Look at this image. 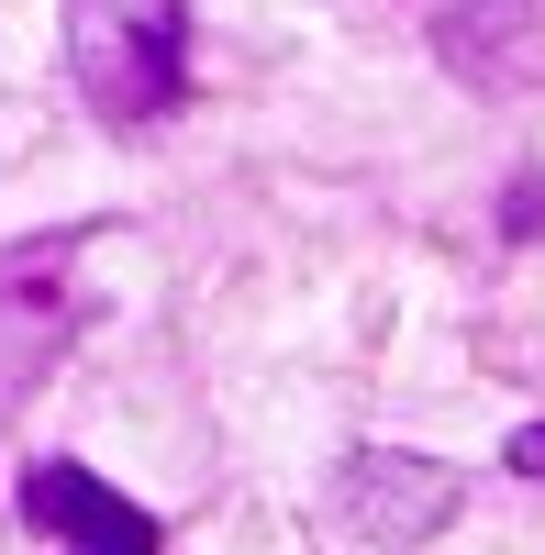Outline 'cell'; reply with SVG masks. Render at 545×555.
Masks as SVG:
<instances>
[{
    "label": "cell",
    "mask_w": 545,
    "mask_h": 555,
    "mask_svg": "<svg viewBox=\"0 0 545 555\" xmlns=\"http://www.w3.org/2000/svg\"><path fill=\"white\" fill-rule=\"evenodd\" d=\"M67 78L101 122H167L190 101V0H67Z\"/></svg>",
    "instance_id": "cell-1"
},
{
    "label": "cell",
    "mask_w": 545,
    "mask_h": 555,
    "mask_svg": "<svg viewBox=\"0 0 545 555\" xmlns=\"http://www.w3.org/2000/svg\"><path fill=\"white\" fill-rule=\"evenodd\" d=\"M78 245L89 234H23V245H0V434L23 423V400L56 378V356H67Z\"/></svg>",
    "instance_id": "cell-2"
},
{
    "label": "cell",
    "mask_w": 545,
    "mask_h": 555,
    "mask_svg": "<svg viewBox=\"0 0 545 555\" xmlns=\"http://www.w3.org/2000/svg\"><path fill=\"white\" fill-rule=\"evenodd\" d=\"M457 512H468L457 467H445V455H413V444H356L324 478V533H345V544H423Z\"/></svg>",
    "instance_id": "cell-3"
},
{
    "label": "cell",
    "mask_w": 545,
    "mask_h": 555,
    "mask_svg": "<svg viewBox=\"0 0 545 555\" xmlns=\"http://www.w3.org/2000/svg\"><path fill=\"white\" fill-rule=\"evenodd\" d=\"M12 512L34 533H56V544H89V555H156L167 522L145 512V500H123L101 467H78V455H34L23 489H12Z\"/></svg>",
    "instance_id": "cell-4"
},
{
    "label": "cell",
    "mask_w": 545,
    "mask_h": 555,
    "mask_svg": "<svg viewBox=\"0 0 545 555\" xmlns=\"http://www.w3.org/2000/svg\"><path fill=\"white\" fill-rule=\"evenodd\" d=\"M434 56L468 89H534L545 78V12L534 0H445L434 12Z\"/></svg>",
    "instance_id": "cell-5"
},
{
    "label": "cell",
    "mask_w": 545,
    "mask_h": 555,
    "mask_svg": "<svg viewBox=\"0 0 545 555\" xmlns=\"http://www.w3.org/2000/svg\"><path fill=\"white\" fill-rule=\"evenodd\" d=\"M502 234H512V245L545 234V178H512V190H502Z\"/></svg>",
    "instance_id": "cell-6"
},
{
    "label": "cell",
    "mask_w": 545,
    "mask_h": 555,
    "mask_svg": "<svg viewBox=\"0 0 545 555\" xmlns=\"http://www.w3.org/2000/svg\"><path fill=\"white\" fill-rule=\"evenodd\" d=\"M502 467H512V478H534V489H545V423H523V434H512V444H502Z\"/></svg>",
    "instance_id": "cell-7"
}]
</instances>
